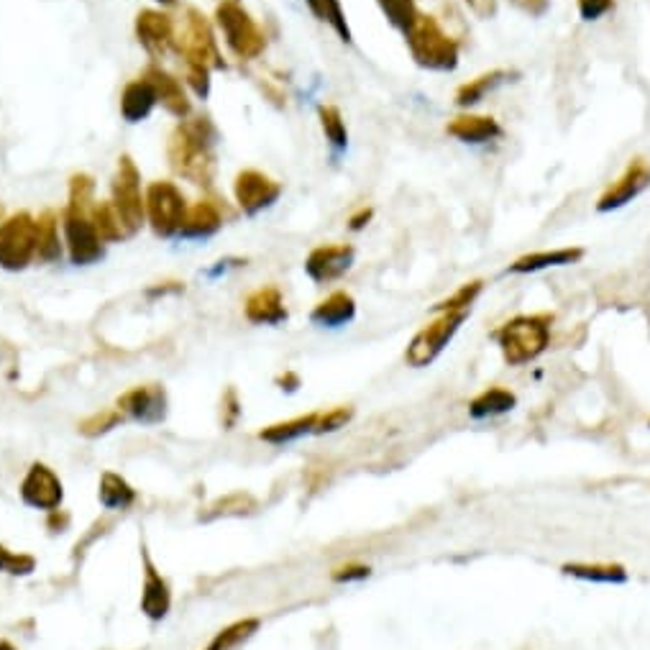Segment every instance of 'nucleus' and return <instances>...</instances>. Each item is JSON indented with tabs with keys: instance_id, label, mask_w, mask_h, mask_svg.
<instances>
[{
	"instance_id": "obj_1",
	"label": "nucleus",
	"mask_w": 650,
	"mask_h": 650,
	"mask_svg": "<svg viewBox=\"0 0 650 650\" xmlns=\"http://www.w3.org/2000/svg\"><path fill=\"white\" fill-rule=\"evenodd\" d=\"M221 131L205 113H192L175 123L167 136V164L180 180L203 190H213L218 175Z\"/></svg>"
},
{
	"instance_id": "obj_2",
	"label": "nucleus",
	"mask_w": 650,
	"mask_h": 650,
	"mask_svg": "<svg viewBox=\"0 0 650 650\" xmlns=\"http://www.w3.org/2000/svg\"><path fill=\"white\" fill-rule=\"evenodd\" d=\"M175 54L182 64H195V67H205L210 72L228 70V62L221 52V44H218L215 24L195 6H185L182 16L177 18Z\"/></svg>"
},
{
	"instance_id": "obj_3",
	"label": "nucleus",
	"mask_w": 650,
	"mask_h": 650,
	"mask_svg": "<svg viewBox=\"0 0 650 650\" xmlns=\"http://www.w3.org/2000/svg\"><path fill=\"white\" fill-rule=\"evenodd\" d=\"M551 313L515 315L494 331V341L510 366H525L551 346Z\"/></svg>"
},
{
	"instance_id": "obj_4",
	"label": "nucleus",
	"mask_w": 650,
	"mask_h": 650,
	"mask_svg": "<svg viewBox=\"0 0 650 650\" xmlns=\"http://www.w3.org/2000/svg\"><path fill=\"white\" fill-rule=\"evenodd\" d=\"M407 49L413 54L415 64L428 72H453L459 67V41L453 39L436 16L418 13L413 26L405 31Z\"/></svg>"
},
{
	"instance_id": "obj_5",
	"label": "nucleus",
	"mask_w": 650,
	"mask_h": 650,
	"mask_svg": "<svg viewBox=\"0 0 650 650\" xmlns=\"http://www.w3.org/2000/svg\"><path fill=\"white\" fill-rule=\"evenodd\" d=\"M213 24L228 52L241 62H256L267 52V34L241 3L221 0L215 8Z\"/></svg>"
},
{
	"instance_id": "obj_6",
	"label": "nucleus",
	"mask_w": 650,
	"mask_h": 650,
	"mask_svg": "<svg viewBox=\"0 0 650 650\" xmlns=\"http://www.w3.org/2000/svg\"><path fill=\"white\" fill-rule=\"evenodd\" d=\"M146 226L157 238H177L190 210V200L172 180H154L144 187Z\"/></svg>"
},
{
	"instance_id": "obj_7",
	"label": "nucleus",
	"mask_w": 650,
	"mask_h": 650,
	"mask_svg": "<svg viewBox=\"0 0 650 650\" xmlns=\"http://www.w3.org/2000/svg\"><path fill=\"white\" fill-rule=\"evenodd\" d=\"M141 169L131 154H121L116 164V175L111 180V205L116 210L126 236H136L146 226L144 208V185H141Z\"/></svg>"
},
{
	"instance_id": "obj_8",
	"label": "nucleus",
	"mask_w": 650,
	"mask_h": 650,
	"mask_svg": "<svg viewBox=\"0 0 650 650\" xmlns=\"http://www.w3.org/2000/svg\"><path fill=\"white\" fill-rule=\"evenodd\" d=\"M36 262V218L29 210L6 215L0 223V269L24 272Z\"/></svg>"
},
{
	"instance_id": "obj_9",
	"label": "nucleus",
	"mask_w": 650,
	"mask_h": 650,
	"mask_svg": "<svg viewBox=\"0 0 650 650\" xmlns=\"http://www.w3.org/2000/svg\"><path fill=\"white\" fill-rule=\"evenodd\" d=\"M466 318H469V313H438L430 323H425L413 336L410 346H407V366L423 369V366L433 364V361L446 351V346L453 341V336L459 333V328L464 325Z\"/></svg>"
},
{
	"instance_id": "obj_10",
	"label": "nucleus",
	"mask_w": 650,
	"mask_h": 650,
	"mask_svg": "<svg viewBox=\"0 0 650 650\" xmlns=\"http://www.w3.org/2000/svg\"><path fill=\"white\" fill-rule=\"evenodd\" d=\"M62 221L64 254L75 267H93L105 256V241L100 238L98 228L93 226L88 213H75V210L62 208L59 213Z\"/></svg>"
},
{
	"instance_id": "obj_11",
	"label": "nucleus",
	"mask_w": 650,
	"mask_h": 650,
	"mask_svg": "<svg viewBox=\"0 0 650 650\" xmlns=\"http://www.w3.org/2000/svg\"><path fill=\"white\" fill-rule=\"evenodd\" d=\"M134 34L151 62L162 64L175 52L177 18L164 8H141L134 18Z\"/></svg>"
},
{
	"instance_id": "obj_12",
	"label": "nucleus",
	"mask_w": 650,
	"mask_h": 650,
	"mask_svg": "<svg viewBox=\"0 0 650 650\" xmlns=\"http://www.w3.org/2000/svg\"><path fill=\"white\" fill-rule=\"evenodd\" d=\"M279 198H282V182H277L272 175L262 172V169L246 167L233 177L236 208L244 215H249V218L269 210Z\"/></svg>"
},
{
	"instance_id": "obj_13",
	"label": "nucleus",
	"mask_w": 650,
	"mask_h": 650,
	"mask_svg": "<svg viewBox=\"0 0 650 650\" xmlns=\"http://www.w3.org/2000/svg\"><path fill=\"white\" fill-rule=\"evenodd\" d=\"M231 218H236V210L231 208V203L221 198L218 192L210 190L208 195L190 203V210H187L185 223H182V231L177 238H182V241H205V238H213L215 233L221 231Z\"/></svg>"
},
{
	"instance_id": "obj_14",
	"label": "nucleus",
	"mask_w": 650,
	"mask_h": 650,
	"mask_svg": "<svg viewBox=\"0 0 650 650\" xmlns=\"http://www.w3.org/2000/svg\"><path fill=\"white\" fill-rule=\"evenodd\" d=\"M116 407L123 418L134 420L141 425H159L167 420L169 397L162 384H136L128 392H123L116 400Z\"/></svg>"
},
{
	"instance_id": "obj_15",
	"label": "nucleus",
	"mask_w": 650,
	"mask_h": 650,
	"mask_svg": "<svg viewBox=\"0 0 650 650\" xmlns=\"http://www.w3.org/2000/svg\"><path fill=\"white\" fill-rule=\"evenodd\" d=\"M18 494H21L24 505L34 507V510L57 512L64 502V484L47 464L34 461L21 479Z\"/></svg>"
},
{
	"instance_id": "obj_16",
	"label": "nucleus",
	"mask_w": 650,
	"mask_h": 650,
	"mask_svg": "<svg viewBox=\"0 0 650 650\" xmlns=\"http://www.w3.org/2000/svg\"><path fill=\"white\" fill-rule=\"evenodd\" d=\"M356 249L351 244H320L305 259V274L315 285H331L354 267Z\"/></svg>"
},
{
	"instance_id": "obj_17",
	"label": "nucleus",
	"mask_w": 650,
	"mask_h": 650,
	"mask_svg": "<svg viewBox=\"0 0 650 650\" xmlns=\"http://www.w3.org/2000/svg\"><path fill=\"white\" fill-rule=\"evenodd\" d=\"M648 187L650 164L645 162V159H633V162L627 164L625 172L599 195L597 210L599 213H612V210L625 208V205L633 203L635 198H640Z\"/></svg>"
},
{
	"instance_id": "obj_18",
	"label": "nucleus",
	"mask_w": 650,
	"mask_h": 650,
	"mask_svg": "<svg viewBox=\"0 0 650 650\" xmlns=\"http://www.w3.org/2000/svg\"><path fill=\"white\" fill-rule=\"evenodd\" d=\"M141 75L154 85V93H157L159 105H162L169 116L177 118V121L192 116L190 90H187V85L182 82V77L172 75V72L164 70L162 64L157 62L146 64L144 70H141Z\"/></svg>"
},
{
	"instance_id": "obj_19",
	"label": "nucleus",
	"mask_w": 650,
	"mask_h": 650,
	"mask_svg": "<svg viewBox=\"0 0 650 650\" xmlns=\"http://www.w3.org/2000/svg\"><path fill=\"white\" fill-rule=\"evenodd\" d=\"M244 318L251 325H282L290 318L287 302L277 285L256 287L244 300Z\"/></svg>"
},
{
	"instance_id": "obj_20",
	"label": "nucleus",
	"mask_w": 650,
	"mask_h": 650,
	"mask_svg": "<svg viewBox=\"0 0 650 650\" xmlns=\"http://www.w3.org/2000/svg\"><path fill=\"white\" fill-rule=\"evenodd\" d=\"M144 558V584H141V612L146 620L159 622L169 615L172 610V589H169L167 579L157 571L149 553H141Z\"/></svg>"
},
{
	"instance_id": "obj_21",
	"label": "nucleus",
	"mask_w": 650,
	"mask_h": 650,
	"mask_svg": "<svg viewBox=\"0 0 650 650\" xmlns=\"http://www.w3.org/2000/svg\"><path fill=\"white\" fill-rule=\"evenodd\" d=\"M157 105L159 100L157 93H154V85H151L144 75H139L123 85L121 100H118V111H121L123 121L136 126V123H144L146 118L154 113Z\"/></svg>"
},
{
	"instance_id": "obj_22",
	"label": "nucleus",
	"mask_w": 650,
	"mask_h": 650,
	"mask_svg": "<svg viewBox=\"0 0 650 650\" xmlns=\"http://www.w3.org/2000/svg\"><path fill=\"white\" fill-rule=\"evenodd\" d=\"M446 134L453 136L461 144H489V141L500 139L502 126L497 118L492 116H476V113H461V116L451 118L446 126Z\"/></svg>"
},
{
	"instance_id": "obj_23",
	"label": "nucleus",
	"mask_w": 650,
	"mask_h": 650,
	"mask_svg": "<svg viewBox=\"0 0 650 650\" xmlns=\"http://www.w3.org/2000/svg\"><path fill=\"white\" fill-rule=\"evenodd\" d=\"M587 251L581 246H566V249H551V251H533V254H525L520 259L507 267V274H535L543 272V269H556V267H571V264H579L584 259Z\"/></svg>"
},
{
	"instance_id": "obj_24",
	"label": "nucleus",
	"mask_w": 650,
	"mask_h": 650,
	"mask_svg": "<svg viewBox=\"0 0 650 650\" xmlns=\"http://www.w3.org/2000/svg\"><path fill=\"white\" fill-rule=\"evenodd\" d=\"M356 318V300L351 292L336 290L310 310V323L318 328H343L354 323Z\"/></svg>"
},
{
	"instance_id": "obj_25",
	"label": "nucleus",
	"mask_w": 650,
	"mask_h": 650,
	"mask_svg": "<svg viewBox=\"0 0 650 650\" xmlns=\"http://www.w3.org/2000/svg\"><path fill=\"white\" fill-rule=\"evenodd\" d=\"M64 256L62 221L54 210H41L36 215V262L57 264Z\"/></svg>"
},
{
	"instance_id": "obj_26",
	"label": "nucleus",
	"mask_w": 650,
	"mask_h": 650,
	"mask_svg": "<svg viewBox=\"0 0 650 650\" xmlns=\"http://www.w3.org/2000/svg\"><path fill=\"white\" fill-rule=\"evenodd\" d=\"M561 571L571 579L589 581V584H627L630 581V571L622 563L612 561H597V563H563Z\"/></svg>"
},
{
	"instance_id": "obj_27",
	"label": "nucleus",
	"mask_w": 650,
	"mask_h": 650,
	"mask_svg": "<svg viewBox=\"0 0 650 650\" xmlns=\"http://www.w3.org/2000/svg\"><path fill=\"white\" fill-rule=\"evenodd\" d=\"M515 405H517L515 392L500 387V384H494V387H487L484 392H479V395L469 402V415L474 420L500 418V415L515 410Z\"/></svg>"
},
{
	"instance_id": "obj_28",
	"label": "nucleus",
	"mask_w": 650,
	"mask_h": 650,
	"mask_svg": "<svg viewBox=\"0 0 650 650\" xmlns=\"http://www.w3.org/2000/svg\"><path fill=\"white\" fill-rule=\"evenodd\" d=\"M512 72L507 70H492V72H484V75L474 77V80L464 82L459 90H456V105L459 108H474V105L482 103L484 98H487L489 93H494V90L500 88V85H505V82L512 80Z\"/></svg>"
},
{
	"instance_id": "obj_29",
	"label": "nucleus",
	"mask_w": 650,
	"mask_h": 650,
	"mask_svg": "<svg viewBox=\"0 0 650 650\" xmlns=\"http://www.w3.org/2000/svg\"><path fill=\"white\" fill-rule=\"evenodd\" d=\"M318 413L320 410H315V413L300 415V418L285 420V423L267 425L264 430H259V438H262L264 443H272V446H287V443L292 441H300L302 436H313L315 423H318Z\"/></svg>"
},
{
	"instance_id": "obj_30",
	"label": "nucleus",
	"mask_w": 650,
	"mask_h": 650,
	"mask_svg": "<svg viewBox=\"0 0 650 650\" xmlns=\"http://www.w3.org/2000/svg\"><path fill=\"white\" fill-rule=\"evenodd\" d=\"M98 500L105 510H128L136 502V489L116 471H105L98 484Z\"/></svg>"
},
{
	"instance_id": "obj_31",
	"label": "nucleus",
	"mask_w": 650,
	"mask_h": 650,
	"mask_svg": "<svg viewBox=\"0 0 650 650\" xmlns=\"http://www.w3.org/2000/svg\"><path fill=\"white\" fill-rule=\"evenodd\" d=\"M262 627V620L259 617H244V620H236L231 625H226L223 630L215 633V638L205 645L203 650H236L238 645H244L246 640L254 638Z\"/></svg>"
},
{
	"instance_id": "obj_32",
	"label": "nucleus",
	"mask_w": 650,
	"mask_h": 650,
	"mask_svg": "<svg viewBox=\"0 0 650 650\" xmlns=\"http://www.w3.org/2000/svg\"><path fill=\"white\" fill-rule=\"evenodd\" d=\"M305 6L310 8L320 24H328L333 29V34L343 41V44H351L354 36H351V26L346 21V13H343L341 0H305Z\"/></svg>"
},
{
	"instance_id": "obj_33",
	"label": "nucleus",
	"mask_w": 650,
	"mask_h": 650,
	"mask_svg": "<svg viewBox=\"0 0 650 650\" xmlns=\"http://www.w3.org/2000/svg\"><path fill=\"white\" fill-rule=\"evenodd\" d=\"M318 121L320 128H323V136L328 141L336 154H343L349 149V128H346V121H343L341 108L336 105H318Z\"/></svg>"
},
{
	"instance_id": "obj_34",
	"label": "nucleus",
	"mask_w": 650,
	"mask_h": 650,
	"mask_svg": "<svg viewBox=\"0 0 650 650\" xmlns=\"http://www.w3.org/2000/svg\"><path fill=\"white\" fill-rule=\"evenodd\" d=\"M90 221H93V226L98 228L100 238L105 241V246L108 244H121V241H126V231H123L121 221H118L116 210H113L111 200H95L93 208H90Z\"/></svg>"
},
{
	"instance_id": "obj_35",
	"label": "nucleus",
	"mask_w": 650,
	"mask_h": 650,
	"mask_svg": "<svg viewBox=\"0 0 650 650\" xmlns=\"http://www.w3.org/2000/svg\"><path fill=\"white\" fill-rule=\"evenodd\" d=\"M95 177L88 172H75L67 182V203L64 208L75 210V213H90L95 198Z\"/></svg>"
},
{
	"instance_id": "obj_36",
	"label": "nucleus",
	"mask_w": 650,
	"mask_h": 650,
	"mask_svg": "<svg viewBox=\"0 0 650 650\" xmlns=\"http://www.w3.org/2000/svg\"><path fill=\"white\" fill-rule=\"evenodd\" d=\"M484 290V282L482 279H471V282H466V285H461L459 290L453 292V295H448L446 300L436 302L433 305V313H469L471 305L476 302V297L482 295Z\"/></svg>"
},
{
	"instance_id": "obj_37",
	"label": "nucleus",
	"mask_w": 650,
	"mask_h": 650,
	"mask_svg": "<svg viewBox=\"0 0 650 650\" xmlns=\"http://www.w3.org/2000/svg\"><path fill=\"white\" fill-rule=\"evenodd\" d=\"M377 6L389 24L395 26L397 31H402V34L413 26L415 16L420 13L418 6H415V0H377Z\"/></svg>"
},
{
	"instance_id": "obj_38",
	"label": "nucleus",
	"mask_w": 650,
	"mask_h": 650,
	"mask_svg": "<svg viewBox=\"0 0 650 650\" xmlns=\"http://www.w3.org/2000/svg\"><path fill=\"white\" fill-rule=\"evenodd\" d=\"M123 420L126 418H123L118 407H108V410H98V413L88 415V418L77 425V430H80L85 438H98L105 436V433H111L113 428H118Z\"/></svg>"
},
{
	"instance_id": "obj_39",
	"label": "nucleus",
	"mask_w": 650,
	"mask_h": 650,
	"mask_svg": "<svg viewBox=\"0 0 650 650\" xmlns=\"http://www.w3.org/2000/svg\"><path fill=\"white\" fill-rule=\"evenodd\" d=\"M351 420H354V407H351V405H338V407H331V410H320L313 436L336 433V430L346 428V425H349Z\"/></svg>"
},
{
	"instance_id": "obj_40",
	"label": "nucleus",
	"mask_w": 650,
	"mask_h": 650,
	"mask_svg": "<svg viewBox=\"0 0 650 650\" xmlns=\"http://www.w3.org/2000/svg\"><path fill=\"white\" fill-rule=\"evenodd\" d=\"M36 569V558L29 553H16L11 548L0 546V574L29 576Z\"/></svg>"
},
{
	"instance_id": "obj_41",
	"label": "nucleus",
	"mask_w": 650,
	"mask_h": 650,
	"mask_svg": "<svg viewBox=\"0 0 650 650\" xmlns=\"http://www.w3.org/2000/svg\"><path fill=\"white\" fill-rule=\"evenodd\" d=\"M213 72L205 70V67H195V64H182V82L187 85L192 95L198 100H208L210 88H213V80H210Z\"/></svg>"
},
{
	"instance_id": "obj_42",
	"label": "nucleus",
	"mask_w": 650,
	"mask_h": 650,
	"mask_svg": "<svg viewBox=\"0 0 650 650\" xmlns=\"http://www.w3.org/2000/svg\"><path fill=\"white\" fill-rule=\"evenodd\" d=\"M246 507H249V510H254L256 507V502L251 500L249 494H231V497H226V500H221V502H215L213 507H210V515L208 517H215V515H241V512H246ZM208 517H205V520H208Z\"/></svg>"
},
{
	"instance_id": "obj_43",
	"label": "nucleus",
	"mask_w": 650,
	"mask_h": 650,
	"mask_svg": "<svg viewBox=\"0 0 650 650\" xmlns=\"http://www.w3.org/2000/svg\"><path fill=\"white\" fill-rule=\"evenodd\" d=\"M372 576V569L366 566V563H343V566H336V569L331 571V581H336V584H354V581H364Z\"/></svg>"
},
{
	"instance_id": "obj_44",
	"label": "nucleus",
	"mask_w": 650,
	"mask_h": 650,
	"mask_svg": "<svg viewBox=\"0 0 650 650\" xmlns=\"http://www.w3.org/2000/svg\"><path fill=\"white\" fill-rule=\"evenodd\" d=\"M238 418H241V400H238L236 387H228L226 395H223V402H221V420H223V425L231 430L233 425L238 423Z\"/></svg>"
},
{
	"instance_id": "obj_45",
	"label": "nucleus",
	"mask_w": 650,
	"mask_h": 650,
	"mask_svg": "<svg viewBox=\"0 0 650 650\" xmlns=\"http://www.w3.org/2000/svg\"><path fill=\"white\" fill-rule=\"evenodd\" d=\"M615 8V0H579V16L584 21H599Z\"/></svg>"
},
{
	"instance_id": "obj_46",
	"label": "nucleus",
	"mask_w": 650,
	"mask_h": 650,
	"mask_svg": "<svg viewBox=\"0 0 650 650\" xmlns=\"http://www.w3.org/2000/svg\"><path fill=\"white\" fill-rule=\"evenodd\" d=\"M180 292H185V285H182V282H177V279H167V282H157V285H151L149 290H146V297L157 300V297L180 295Z\"/></svg>"
},
{
	"instance_id": "obj_47",
	"label": "nucleus",
	"mask_w": 650,
	"mask_h": 650,
	"mask_svg": "<svg viewBox=\"0 0 650 650\" xmlns=\"http://www.w3.org/2000/svg\"><path fill=\"white\" fill-rule=\"evenodd\" d=\"M372 218H374V208L361 205V208H356L354 213L349 215V228L351 231H364V228L372 223Z\"/></svg>"
},
{
	"instance_id": "obj_48",
	"label": "nucleus",
	"mask_w": 650,
	"mask_h": 650,
	"mask_svg": "<svg viewBox=\"0 0 650 650\" xmlns=\"http://www.w3.org/2000/svg\"><path fill=\"white\" fill-rule=\"evenodd\" d=\"M510 3L528 16H543L551 6V0H510Z\"/></svg>"
},
{
	"instance_id": "obj_49",
	"label": "nucleus",
	"mask_w": 650,
	"mask_h": 650,
	"mask_svg": "<svg viewBox=\"0 0 650 650\" xmlns=\"http://www.w3.org/2000/svg\"><path fill=\"white\" fill-rule=\"evenodd\" d=\"M464 3L479 18H494V13H497V0H464Z\"/></svg>"
},
{
	"instance_id": "obj_50",
	"label": "nucleus",
	"mask_w": 650,
	"mask_h": 650,
	"mask_svg": "<svg viewBox=\"0 0 650 650\" xmlns=\"http://www.w3.org/2000/svg\"><path fill=\"white\" fill-rule=\"evenodd\" d=\"M274 384H277L282 392H297V387H300V374L292 372V369H287V372H282L274 377Z\"/></svg>"
},
{
	"instance_id": "obj_51",
	"label": "nucleus",
	"mask_w": 650,
	"mask_h": 650,
	"mask_svg": "<svg viewBox=\"0 0 650 650\" xmlns=\"http://www.w3.org/2000/svg\"><path fill=\"white\" fill-rule=\"evenodd\" d=\"M231 267H246V259H221V262H215L213 269H208V277H221Z\"/></svg>"
},
{
	"instance_id": "obj_52",
	"label": "nucleus",
	"mask_w": 650,
	"mask_h": 650,
	"mask_svg": "<svg viewBox=\"0 0 650 650\" xmlns=\"http://www.w3.org/2000/svg\"><path fill=\"white\" fill-rule=\"evenodd\" d=\"M151 3H157L159 8H164V11H167V8L180 6V0H151Z\"/></svg>"
},
{
	"instance_id": "obj_53",
	"label": "nucleus",
	"mask_w": 650,
	"mask_h": 650,
	"mask_svg": "<svg viewBox=\"0 0 650 650\" xmlns=\"http://www.w3.org/2000/svg\"><path fill=\"white\" fill-rule=\"evenodd\" d=\"M0 650H18L11 640H0Z\"/></svg>"
},
{
	"instance_id": "obj_54",
	"label": "nucleus",
	"mask_w": 650,
	"mask_h": 650,
	"mask_svg": "<svg viewBox=\"0 0 650 650\" xmlns=\"http://www.w3.org/2000/svg\"><path fill=\"white\" fill-rule=\"evenodd\" d=\"M3 218H6V208L0 205V223H3Z\"/></svg>"
},
{
	"instance_id": "obj_55",
	"label": "nucleus",
	"mask_w": 650,
	"mask_h": 650,
	"mask_svg": "<svg viewBox=\"0 0 650 650\" xmlns=\"http://www.w3.org/2000/svg\"><path fill=\"white\" fill-rule=\"evenodd\" d=\"M231 3H241V0H231Z\"/></svg>"
},
{
	"instance_id": "obj_56",
	"label": "nucleus",
	"mask_w": 650,
	"mask_h": 650,
	"mask_svg": "<svg viewBox=\"0 0 650 650\" xmlns=\"http://www.w3.org/2000/svg\"><path fill=\"white\" fill-rule=\"evenodd\" d=\"M648 425H650V420H648Z\"/></svg>"
}]
</instances>
